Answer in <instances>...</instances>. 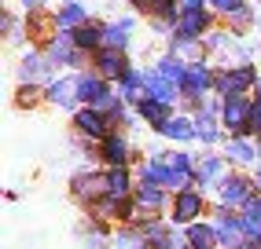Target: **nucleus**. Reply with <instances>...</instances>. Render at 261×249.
<instances>
[{
  "mask_svg": "<svg viewBox=\"0 0 261 249\" xmlns=\"http://www.w3.org/2000/svg\"><path fill=\"white\" fill-rule=\"evenodd\" d=\"M250 132L261 136V99L254 103V110H250Z\"/></svg>",
  "mask_w": 261,
  "mask_h": 249,
  "instance_id": "obj_29",
  "label": "nucleus"
},
{
  "mask_svg": "<svg viewBox=\"0 0 261 249\" xmlns=\"http://www.w3.org/2000/svg\"><path fill=\"white\" fill-rule=\"evenodd\" d=\"M107 194H114V198H129V194H133V176H129V165L107 169Z\"/></svg>",
  "mask_w": 261,
  "mask_h": 249,
  "instance_id": "obj_15",
  "label": "nucleus"
},
{
  "mask_svg": "<svg viewBox=\"0 0 261 249\" xmlns=\"http://www.w3.org/2000/svg\"><path fill=\"white\" fill-rule=\"evenodd\" d=\"M228 158H232V162H239V165H254L257 158H261V150L250 143V139L232 136V143H228Z\"/></svg>",
  "mask_w": 261,
  "mask_h": 249,
  "instance_id": "obj_16",
  "label": "nucleus"
},
{
  "mask_svg": "<svg viewBox=\"0 0 261 249\" xmlns=\"http://www.w3.org/2000/svg\"><path fill=\"white\" fill-rule=\"evenodd\" d=\"M217 191H221V205H228V209L236 205V209H243L261 187H257V180H247V176H224V183H221Z\"/></svg>",
  "mask_w": 261,
  "mask_h": 249,
  "instance_id": "obj_4",
  "label": "nucleus"
},
{
  "mask_svg": "<svg viewBox=\"0 0 261 249\" xmlns=\"http://www.w3.org/2000/svg\"><path fill=\"white\" fill-rule=\"evenodd\" d=\"M210 81H214V77H210V70H206V66H191V70H188V81H184V92L195 99L202 88H210Z\"/></svg>",
  "mask_w": 261,
  "mask_h": 249,
  "instance_id": "obj_21",
  "label": "nucleus"
},
{
  "mask_svg": "<svg viewBox=\"0 0 261 249\" xmlns=\"http://www.w3.org/2000/svg\"><path fill=\"white\" fill-rule=\"evenodd\" d=\"M224 162L217 154H206V158H199L195 162V183L202 187V191H214V187H221L224 183Z\"/></svg>",
  "mask_w": 261,
  "mask_h": 249,
  "instance_id": "obj_8",
  "label": "nucleus"
},
{
  "mask_svg": "<svg viewBox=\"0 0 261 249\" xmlns=\"http://www.w3.org/2000/svg\"><path fill=\"white\" fill-rule=\"evenodd\" d=\"M188 231V249H221V238H217V227L214 224H191L184 227Z\"/></svg>",
  "mask_w": 261,
  "mask_h": 249,
  "instance_id": "obj_10",
  "label": "nucleus"
},
{
  "mask_svg": "<svg viewBox=\"0 0 261 249\" xmlns=\"http://www.w3.org/2000/svg\"><path fill=\"white\" fill-rule=\"evenodd\" d=\"M74 129L81 132V136H89V139H107L111 136V124H107V117H103V110H77V117H74Z\"/></svg>",
  "mask_w": 261,
  "mask_h": 249,
  "instance_id": "obj_9",
  "label": "nucleus"
},
{
  "mask_svg": "<svg viewBox=\"0 0 261 249\" xmlns=\"http://www.w3.org/2000/svg\"><path fill=\"white\" fill-rule=\"evenodd\" d=\"M26 8H41V0H26Z\"/></svg>",
  "mask_w": 261,
  "mask_h": 249,
  "instance_id": "obj_31",
  "label": "nucleus"
},
{
  "mask_svg": "<svg viewBox=\"0 0 261 249\" xmlns=\"http://www.w3.org/2000/svg\"><path fill=\"white\" fill-rule=\"evenodd\" d=\"M81 19H85V11H81V8H66V11L59 15V26H77Z\"/></svg>",
  "mask_w": 261,
  "mask_h": 249,
  "instance_id": "obj_27",
  "label": "nucleus"
},
{
  "mask_svg": "<svg viewBox=\"0 0 261 249\" xmlns=\"http://www.w3.org/2000/svg\"><path fill=\"white\" fill-rule=\"evenodd\" d=\"M133 198H136V205H140V209H147V216H159L162 209L173 205V198L166 194V187H154V183H136Z\"/></svg>",
  "mask_w": 261,
  "mask_h": 249,
  "instance_id": "obj_7",
  "label": "nucleus"
},
{
  "mask_svg": "<svg viewBox=\"0 0 261 249\" xmlns=\"http://www.w3.org/2000/svg\"><path fill=\"white\" fill-rule=\"evenodd\" d=\"M103 162H107L111 169L133 162V150H129V143H125V136H107V139H103Z\"/></svg>",
  "mask_w": 261,
  "mask_h": 249,
  "instance_id": "obj_11",
  "label": "nucleus"
},
{
  "mask_svg": "<svg viewBox=\"0 0 261 249\" xmlns=\"http://www.w3.org/2000/svg\"><path fill=\"white\" fill-rule=\"evenodd\" d=\"M41 74V59L37 55H30L26 63H22V81H30V77H37Z\"/></svg>",
  "mask_w": 261,
  "mask_h": 249,
  "instance_id": "obj_28",
  "label": "nucleus"
},
{
  "mask_svg": "<svg viewBox=\"0 0 261 249\" xmlns=\"http://www.w3.org/2000/svg\"><path fill=\"white\" fill-rule=\"evenodd\" d=\"M74 44H77V48H96V44H99V29H96V26H85V29H77Z\"/></svg>",
  "mask_w": 261,
  "mask_h": 249,
  "instance_id": "obj_26",
  "label": "nucleus"
},
{
  "mask_svg": "<svg viewBox=\"0 0 261 249\" xmlns=\"http://www.w3.org/2000/svg\"><path fill=\"white\" fill-rule=\"evenodd\" d=\"M202 29H206V11L202 8H188L180 15V33L184 37H195V33H202Z\"/></svg>",
  "mask_w": 261,
  "mask_h": 249,
  "instance_id": "obj_22",
  "label": "nucleus"
},
{
  "mask_svg": "<svg viewBox=\"0 0 261 249\" xmlns=\"http://www.w3.org/2000/svg\"><path fill=\"white\" fill-rule=\"evenodd\" d=\"M166 169H169L166 187H169L173 194L195 183V162H191V154H166Z\"/></svg>",
  "mask_w": 261,
  "mask_h": 249,
  "instance_id": "obj_6",
  "label": "nucleus"
},
{
  "mask_svg": "<svg viewBox=\"0 0 261 249\" xmlns=\"http://www.w3.org/2000/svg\"><path fill=\"white\" fill-rule=\"evenodd\" d=\"M140 117L147 124H154V129H162V124L169 121V106L159 103V99H140Z\"/></svg>",
  "mask_w": 261,
  "mask_h": 249,
  "instance_id": "obj_18",
  "label": "nucleus"
},
{
  "mask_svg": "<svg viewBox=\"0 0 261 249\" xmlns=\"http://www.w3.org/2000/svg\"><path fill=\"white\" fill-rule=\"evenodd\" d=\"M99 70H103V77H125V74H129V70H125V59H121L114 48L99 51Z\"/></svg>",
  "mask_w": 261,
  "mask_h": 249,
  "instance_id": "obj_20",
  "label": "nucleus"
},
{
  "mask_svg": "<svg viewBox=\"0 0 261 249\" xmlns=\"http://www.w3.org/2000/svg\"><path fill=\"white\" fill-rule=\"evenodd\" d=\"M195 132H199V139H202V143H217V121H214V114L210 110H202L199 117H195Z\"/></svg>",
  "mask_w": 261,
  "mask_h": 249,
  "instance_id": "obj_24",
  "label": "nucleus"
},
{
  "mask_svg": "<svg viewBox=\"0 0 261 249\" xmlns=\"http://www.w3.org/2000/svg\"><path fill=\"white\" fill-rule=\"evenodd\" d=\"M202 212H206V194H202V191L184 187V191L173 194V205H169V220H173V224L191 227V224H199Z\"/></svg>",
  "mask_w": 261,
  "mask_h": 249,
  "instance_id": "obj_1",
  "label": "nucleus"
},
{
  "mask_svg": "<svg viewBox=\"0 0 261 249\" xmlns=\"http://www.w3.org/2000/svg\"><path fill=\"white\" fill-rule=\"evenodd\" d=\"M144 88H147V99H159V103H173L177 92H173V81H166L162 74H144Z\"/></svg>",
  "mask_w": 261,
  "mask_h": 249,
  "instance_id": "obj_14",
  "label": "nucleus"
},
{
  "mask_svg": "<svg viewBox=\"0 0 261 249\" xmlns=\"http://www.w3.org/2000/svg\"><path fill=\"white\" fill-rule=\"evenodd\" d=\"M166 139H177V143H188V139H199L195 132V121H188V117H169L162 129H159Z\"/></svg>",
  "mask_w": 261,
  "mask_h": 249,
  "instance_id": "obj_13",
  "label": "nucleus"
},
{
  "mask_svg": "<svg viewBox=\"0 0 261 249\" xmlns=\"http://www.w3.org/2000/svg\"><path fill=\"white\" fill-rule=\"evenodd\" d=\"M48 99L59 103V106H74V99H81L77 81H56V84H51V92H48Z\"/></svg>",
  "mask_w": 261,
  "mask_h": 249,
  "instance_id": "obj_19",
  "label": "nucleus"
},
{
  "mask_svg": "<svg viewBox=\"0 0 261 249\" xmlns=\"http://www.w3.org/2000/svg\"><path fill=\"white\" fill-rule=\"evenodd\" d=\"M214 227H217V238H221V249H243L247 245V231H243V216L228 205H217L214 209Z\"/></svg>",
  "mask_w": 261,
  "mask_h": 249,
  "instance_id": "obj_2",
  "label": "nucleus"
},
{
  "mask_svg": "<svg viewBox=\"0 0 261 249\" xmlns=\"http://www.w3.org/2000/svg\"><path fill=\"white\" fill-rule=\"evenodd\" d=\"M103 242H107V238H103V231H99V227L92 231V235H89V238H85V245H89V249H107V245H103Z\"/></svg>",
  "mask_w": 261,
  "mask_h": 249,
  "instance_id": "obj_30",
  "label": "nucleus"
},
{
  "mask_svg": "<svg viewBox=\"0 0 261 249\" xmlns=\"http://www.w3.org/2000/svg\"><path fill=\"white\" fill-rule=\"evenodd\" d=\"M70 191L81 205H96L99 198H107V172H77L70 180Z\"/></svg>",
  "mask_w": 261,
  "mask_h": 249,
  "instance_id": "obj_3",
  "label": "nucleus"
},
{
  "mask_svg": "<svg viewBox=\"0 0 261 249\" xmlns=\"http://www.w3.org/2000/svg\"><path fill=\"white\" fill-rule=\"evenodd\" d=\"M129 29H133V22H129V19H121L118 26H107V29H103V41H107L111 48H125Z\"/></svg>",
  "mask_w": 261,
  "mask_h": 249,
  "instance_id": "obj_25",
  "label": "nucleus"
},
{
  "mask_svg": "<svg viewBox=\"0 0 261 249\" xmlns=\"http://www.w3.org/2000/svg\"><path fill=\"white\" fill-rule=\"evenodd\" d=\"M243 249H254V245H250V242H247V245H243Z\"/></svg>",
  "mask_w": 261,
  "mask_h": 249,
  "instance_id": "obj_32",
  "label": "nucleus"
},
{
  "mask_svg": "<svg viewBox=\"0 0 261 249\" xmlns=\"http://www.w3.org/2000/svg\"><path fill=\"white\" fill-rule=\"evenodd\" d=\"M159 74H162L166 81H173V84L184 88V81H188V66H184L180 59H162V63H159Z\"/></svg>",
  "mask_w": 261,
  "mask_h": 249,
  "instance_id": "obj_23",
  "label": "nucleus"
},
{
  "mask_svg": "<svg viewBox=\"0 0 261 249\" xmlns=\"http://www.w3.org/2000/svg\"><path fill=\"white\" fill-rule=\"evenodd\" d=\"M250 110H254V103H250V99L228 96V99H224V114H221V121L228 124V132H232V136H243V132H250Z\"/></svg>",
  "mask_w": 261,
  "mask_h": 249,
  "instance_id": "obj_5",
  "label": "nucleus"
},
{
  "mask_svg": "<svg viewBox=\"0 0 261 249\" xmlns=\"http://www.w3.org/2000/svg\"><path fill=\"white\" fill-rule=\"evenodd\" d=\"M257 150H261V147H257Z\"/></svg>",
  "mask_w": 261,
  "mask_h": 249,
  "instance_id": "obj_33",
  "label": "nucleus"
},
{
  "mask_svg": "<svg viewBox=\"0 0 261 249\" xmlns=\"http://www.w3.org/2000/svg\"><path fill=\"white\" fill-rule=\"evenodd\" d=\"M254 81V70L250 66H239V70H228V74H221L217 77V88L224 96H239V88H247Z\"/></svg>",
  "mask_w": 261,
  "mask_h": 249,
  "instance_id": "obj_12",
  "label": "nucleus"
},
{
  "mask_svg": "<svg viewBox=\"0 0 261 249\" xmlns=\"http://www.w3.org/2000/svg\"><path fill=\"white\" fill-rule=\"evenodd\" d=\"M77 92H81L85 103H92V106H99L103 99L111 96V92H107V84H103L99 77H77Z\"/></svg>",
  "mask_w": 261,
  "mask_h": 249,
  "instance_id": "obj_17",
  "label": "nucleus"
}]
</instances>
